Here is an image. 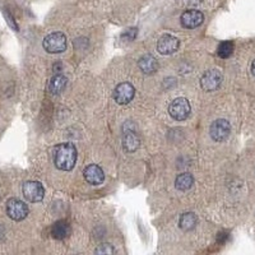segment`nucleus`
I'll return each mask as SVG.
<instances>
[{
    "label": "nucleus",
    "mask_w": 255,
    "mask_h": 255,
    "mask_svg": "<svg viewBox=\"0 0 255 255\" xmlns=\"http://www.w3.org/2000/svg\"><path fill=\"white\" fill-rule=\"evenodd\" d=\"M54 162L59 170L70 171L77 163V148L73 143H61L54 154Z\"/></svg>",
    "instance_id": "1"
},
{
    "label": "nucleus",
    "mask_w": 255,
    "mask_h": 255,
    "mask_svg": "<svg viewBox=\"0 0 255 255\" xmlns=\"http://www.w3.org/2000/svg\"><path fill=\"white\" fill-rule=\"evenodd\" d=\"M42 45L50 54H60L67 49V37L61 32H52L44 38Z\"/></svg>",
    "instance_id": "2"
},
{
    "label": "nucleus",
    "mask_w": 255,
    "mask_h": 255,
    "mask_svg": "<svg viewBox=\"0 0 255 255\" xmlns=\"http://www.w3.org/2000/svg\"><path fill=\"white\" fill-rule=\"evenodd\" d=\"M168 113H170L172 119L177 120V122H183V120L188 119L189 116H190V104H189V101L185 97L175 99L170 104V106H168Z\"/></svg>",
    "instance_id": "3"
},
{
    "label": "nucleus",
    "mask_w": 255,
    "mask_h": 255,
    "mask_svg": "<svg viewBox=\"0 0 255 255\" xmlns=\"http://www.w3.org/2000/svg\"><path fill=\"white\" fill-rule=\"evenodd\" d=\"M6 215L13 221H22L28 215V207L22 200L12 198L6 202Z\"/></svg>",
    "instance_id": "4"
},
{
    "label": "nucleus",
    "mask_w": 255,
    "mask_h": 255,
    "mask_svg": "<svg viewBox=\"0 0 255 255\" xmlns=\"http://www.w3.org/2000/svg\"><path fill=\"white\" fill-rule=\"evenodd\" d=\"M22 191H23V195L28 202L31 203H37L41 202L45 197V189L42 186V184H40L38 181H26L22 186Z\"/></svg>",
    "instance_id": "5"
},
{
    "label": "nucleus",
    "mask_w": 255,
    "mask_h": 255,
    "mask_svg": "<svg viewBox=\"0 0 255 255\" xmlns=\"http://www.w3.org/2000/svg\"><path fill=\"white\" fill-rule=\"evenodd\" d=\"M134 95H135V88L129 82H123L118 84L114 91V99L119 105L129 104L134 99Z\"/></svg>",
    "instance_id": "6"
},
{
    "label": "nucleus",
    "mask_w": 255,
    "mask_h": 255,
    "mask_svg": "<svg viewBox=\"0 0 255 255\" xmlns=\"http://www.w3.org/2000/svg\"><path fill=\"white\" fill-rule=\"evenodd\" d=\"M212 139L216 142H223L229 138L230 133H231V127L230 123L225 119H218L216 122L212 123L211 129H209Z\"/></svg>",
    "instance_id": "7"
},
{
    "label": "nucleus",
    "mask_w": 255,
    "mask_h": 255,
    "mask_svg": "<svg viewBox=\"0 0 255 255\" xmlns=\"http://www.w3.org/2000/svg\"><path fill=\"white\" fill-rule=\"evenodd\" d=\"M221 83H222V74L216 69L208 70L200 78V86L207 92H212L220 88Z\"/></svg>",
    "instance_id": "8"
},
{
    "label": "nucleus",
    "mask_w": 255,
    "mask_h": 255,
    "mask_svg": "<svg viewBox=\"0 0 255 255\" xmlns=\"http://www.w3.org/2000/svg\"><path fill=\"white\" fill-rule=\"evenodd\" d=\"M204 15L200 10H195V9H190V10H185V12L181 14L180 18V22H181V26L185 27L188 29H193L199 27L200 24L203 23Z\"/></svg>",
    "instance_id": "9"
},
{
    "label": "nucleus",
    "mask_w": 255,
    "mask_h": 255,
    "mask_svg": "<svg viewBox=\"0 0 255 255\" xmlns=\"http://www.w3.org/2000/svg\"><path fill=\"white\" fill-rule=\"evenodd\" d=\"M180 47V41L179 38H176L175 36L171 35H163L159 37L158 44H157V50H158L159 54L162 55H170V54H174L179 50Z\"/></svg>",
    "instance_id": "10"
},
{
    "label": "nucleus",
    "mask_w": 255,
    "mask_h": 255,
    "mask_svg": "<svg viewBox=\"0 0 255 255\" xmlns=\"http://www.w3.org/2000/svg\"><path fill=\"white\" fill-rule=\"evenodd\" d=\"M84 179L91 185H100L104 183L105 174L102 171V168L97 165H90L84 168L83 171Z\"/></svg>",
    "instance_id": "11"
},
{
    "label": "nucleus",
    "mask_w": 255,
    "mask_h": 255,
    "mask_svg": "<svg viewBox=\"0 0 255 255\" xmlns=\"http://www.w3.org/2000/svg\"><path fill=\"white\" fill-rule=\"evenodd\" d=\"M140 145V140H139V136L136 135L134 131L129 130V131H125L124 135H123V147L127 152H135Z\"/></svg>",
    "instance_id": "12"
},
{
    "label": "nucleus",
    "mask_w": 255,
    "mask_h": 255,
    "mask_svg": "<svg viewBox=\"0 0 255 255\" xmlns=\"http://www.w3.org/2000/svg\"><path fill=\"white\" fill-rule=\"evenodd\" d=\"M51 235L54 239L64 240L70 235V226L67 221H58L52 225Z\"/></svg>",
    "instance_id": "13"
},
{
    "label": "nucleus",
    "mask_w": 255,
    "mask_h": 255,
    "mask_svg": "<svg viewBox=\"0 0 255 255\" xmlns=\"http://www.w3.org/2000/svg\"><path fill=\"white\" fill-rule=\"evenodd\" d=\"M68 78L65 76H61V74H56V76L52 77L49 82V92L51 95H59V93L63 92L67 87Z\"/></svg>",
    "instance_id": "14"
},
{
    "label": "nucleus",
    "mask_w": 255,
    "mask_h": 255,
    "mask_svg": "<svg viewBox=\"0 0 255 255\" xmlns=\"http://www.w3.org/2000/svg\"><path fill=\"white\" fill-rule=\"evenodd\" d=\"M139 68L145 74H153L158 69V61L153 55H144L139 59Z\"/></svg>",
    "instance_id": "15"
},
{
    "label": "nucleus",
    "mask_w": 255,
    "mask_h": 255,
    "mask_svg": "<svg viewBox=\"0 0 255 255\" xmlns=\"http://www.w3.org/2000/svg\"><path fill=\"white\" fill-rule=\"evenodd\" d=\"M194 184V177L191 176L189 172H184V174H180L176 177V181H175V186H176L179 190H189V189L193 186Z\"/></svg>",
    "instance_id": "16"
},
{
    "label": "nucleus",
    "mask_w": 255,
    "mask_h": 255,
    "mask_svg": "<svg viewBox=\"0 0 255 255\" xmlns=\"http://www.w3.org/2000/svg\"><path fill=\"white\" fill-rule=\"evenodd\" d=\"M197 225V216L194 213H184L179 221L180 229L184 231H190L193 230Z\"/></svg>",
    "instance_id": "17"
},
{
    "label": "nucleus",
    "mask_w": 255,
    "mask_h": 255,
    "mask_svg": "<svg viewBox=\"0 0 255 255\" xmlns=\"http://www.w3.org/2000/svg\"><path fill=\"white\" fill-rule=\"evenodd\" d=\"M234 52V42L232 41H223L221 42V45L218 46V56L222 59H227L232 55Z\"/></svg>",
    "instance_id": "18"
},
{
    "label": "nucleus",
    "mask_w": 255,
    "mask_h": 255,
    "mask_svg": "<svg viewBox=\"0 0 255 255\" xmlns=\"http://www.w3.org/2000/svg\"><path fill=\"white\" fill-rule=\"evenodd\" d=\"M96 254H114L115 253V250H114V248L111 247V245H109V244H102V245H100L97 249H96Z\"/></svg>",
    "instance_id": "19"
},
{
    "label": "nucleus",
    "mask_w": 255,
    "mask_h": 255,
    "mask_svg": "<svg viewBox=\"0 0 255 255\" xmlns=\"http://www.w3.org/2000/svg\"><path fill=\"white\" fill-rule=\"evenodd\" d=\"M252 72H253V74L255 76V60L253 61V64H252Z\"/></svg>",
    "instance_id": "20"
},
{
    "label": "nucleus",
    "mask_w": 255,
    "mask_h": 255,
    "mask_svg": "<svg viewBox=\"0 0 255 255\" xmlns=\"http://www.w3.org/2000/svg\"><path fill=\"white\" fill-rule=\"evenodd\" d=\"M1 238H3V229L0 227V240H1Z\"/></svg>",
    "instance_id": "21"
}]
</instances>
